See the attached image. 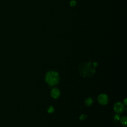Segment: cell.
<instances>
[{
  "label": "cell",
  "mask_w": 127,
  "mask_h": 127,
  "mask_svg": "<svg viewBox=\"0 0 127 127\" xmlns=\"http://www.w3.org/2000/svg\"><path fill=\"white\" fill-rule=\"evenodd\" d=\"M59 80V75L55 71H49L46 74L45 81L50 86L56 85L58 83Z\"/></svg>",
  "instance_id": "cell-1"
},
{
  "label": "cell",
  "mask_w": 127,
  "mask_h": 127,
  "mask_svg": "<svg viewBox=\"0 0 127 127\" xmlns=\"http://www.w3.org/2000/svg\"><path fill=\"white\" fill-rule=\"evenodd\" d=\"M79 71L80 72V73L84 76H91L94 73L95 70L94 68L92 65V64L90 63H88L84 64L80 66Z\"/></svg>",
  "instance_id": "cell-2"
},
{
  "label": "cell",
  "mask_w": 127,
  "mask_h": 127,
  "mask_svg": "<svg viewBox=\"0 0 127 127\" xmlns=\"http://www.w3.org/2000/svg\"><path fill=\"white\" fill-rule=\"evenodd\" d=\"M125 109V108L124 104L120 102H117L114 104V111L118 114H121L124 112Z\"/></svg>",
  "instance_id": "cell-3"
},
{
  "label": "cell",
  "mask_w": 127,
  "mask_h": 127,
  "mask_svg": "<svg viewBox=\"0 0 127 127\" xmlns=\"http://www.w3.org/2000/svg\"><path fill=\"white\" fill-rule=\"evenodd\" d=\"M98 102L102 105H105L107 104L108 102V96L105 94H101L98 97Z\"/></svg>",
  "instance_id": "cell-4"
},
{
  "label": "cell",
  "mask_w": 127,
  "mask_h": 127,
  "mask_svg": "<svg viewBox=\"0 0 127 127\" xmlns=\"http://www.w3.org/2000/svg\"><path fill=\"white\" fill-rule=\"evenodd\" d=\"M60 95V91L57 88H53L51 91V96L54 99L58 98Z\"/></svg>",
  "instance_id": "cell-5"
},
{
  "label": "cell",
  "mask_w": 127,
  "mask_h": 127,
  "mask_svg": "<svg viewBox=\"0 0 127 127\" xmlns=\"http://www.w3.org/2000/svg\"><path fill=\"white\" fill-rule=\"evenodd\" d=\"M92 102H93V99L91 98H90V97H88L85 100V104L87 106H90L92 104Z\"/></svg>",
  "instance_id": "cell-6"
},
{
  "label": "cell",
  "mask_w": 127,
  "mask_h": 127,
  "mask_svg": "<svg viewBox=\"0 0 127 127\" xmlns=\"http://www.w3.org/2000/svg\"><path fill=\"white\" fill-rule=\"evenodd\" d=\"M120 122L122 125L124 127L127 126V117L126 116H124L122 118L120 119Z\"/></svg>",
  "instance_id": "cell-7"
},
{
  "label": "cell",
  "mask_w": 127,
  "mask_h": 127,
  "mask_svg": "<svg viewBox=\"0 0 127 127\" xmlns=\"http://www.w3.org/2000/svg\"><path fill=\"white\" fill-rule=\"evenodd\" d=\"M121 119V117L119 114H116L113 116V121L116 123L118 122Z\"/></svg>",
  "instance_id": "cell-8"
},
{
  "label": "cell",
  "mask_w": 127,
  "mask_h": 127,
  "mask_svg": "<svg viewBox=\"0 0 127 127\" xmlns=\"http://www.w3.org/2000/svg\"><path fill=\"white\" fill-rule=\"evenodd\" d=\"M47 111H48V112L49 113H53V112H54V108H53V107H52V106H50L49 108H48V110H47Z\"/></svg>",
  "instance_id": "cell-9"
},
{
  "label": "cell",
  "mask_w": 127,
  "mask_h": 127,
  "mask_svg": "<svg viewBox=\"0 0 127 127\" xmlns=\"http://www.w3.org/2000/svg\"><path fill=\"white\" fill-rule=\"evenodd\" d=\"M76 4V1L75 0H72L69 2V5L71 6H74Z\"/></svg>",
  "instance_id": "cell-10"
},
{
  "label": "cell",
  "mask_w": 127,
  "mask_h": 127,
  "mask_svg": "<svg viewBox=\"0 0 127 127\" xmlns=\"http://www.w3.org/2000/svg\"><path fill=\"white\" fill-rule=\"evenodd\" d=\"M86 118V116L85 115L82 114V115L79 117V119H80V120H84Z\"/></svg>",
  "instance_id": "cell-11"
},
{
  "label": "cell",
  "mask_w": 127,
  "mask_h": 127,
  "mask_svg": "<svg viewBox=\"0 0 127 127\" xmlns=\"http://www.w3.org/2000/svg\"><path fill=\"white\" fill-rule=\"evenodd\" d=\"M124 102H125V105H126V104H126V99H125V100H124Z\"/></svg>",
  "instance_id": "cell-12"
}]
</instances>
